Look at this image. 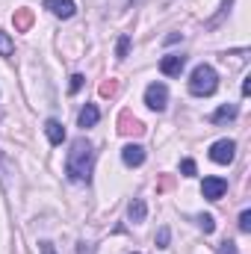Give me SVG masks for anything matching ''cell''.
I'll return each mask as SVG.
<instances>
[{
    "label": "cell",
    "instance_id": "6da1fadb",
    "mask_svg": "<svg viewBox=\"0 0 251 254\" xmlns=\"http://www.w3.org/2000/svg\"><path fill=\"white\" fill-rule=\"evenodd\" d=\"M92 169H95V148L89 139H74L71 151L65 157V175L74 184H89L92 181Z\"/></svg>",
    "mask_w": 251,
    "mask_h": 254
},
{
    "label": "cell",
    "instance_id": "7a4b0ae2",
    "mask_svg": "<svg viewBox=\"0 0 251 254\" xmlns=\"http://www.w3.org/2000/svg\"><path fill=\"white\" fill-rule=\"evenodd\" d=\"M216 89H219V74H216V68H213V65H198V68L192 71V77H189V92H192L195 98H210Z\"/></svg>",
    "mask_w": 251,
    "mask_h": 254
},
{
    "label": "cell",
    "instance_id": "3957f363",
    "mask_svg": "<svg viewBox=\"0 0 251 254\" xmlns=\"http://www.w3.org/2000/svg\"><path fill=\"white\" fill-rule=\"evenodd\" d=\"M234 157H237V142L234 139H219V142L210 145V160L213 163L228 166V163H234Z\"/></svg>",
    "mask_w": 251,
    "mask_h": 254
},
{
    "label": "cell",
    "instance_id": "277c9868",
    "mask_svg": "<svg viewBox=\"0 0 251 254\" xmlns=\"http://www.w3.org/2000/svg\"><path fill=\"white\" fill-rule=\"evenodd\" d=\"M145 104H148L154 113H163L166 104H169V89H166L163 83H151V86L145 89Z\"/></svg>",
    "mask_w": 251,
    "mask_h": 254
},
{
    "label": "cell",
    "instance_id": "5b68a950",
    "mask_svg": "<svg viewBox=\"0 0 251 254\" xmlns=\"http://www.w3.org/2000/svg\"><path fill=\"white\" fill-rule=\"evenodd\" d=\"M225 192H228V181H225V178H204L201 195H204L207 201H219Z\"/></svg>",
    "mask_w": 251,
    "mask_h": 254
},
{
    "label": "cell",
    "instance_id": "8992f818",
    "mask_svg": "<svg viewBox=\"0 0 251 254\" xmlns=\"http://www.w3.org/2000/svg\"><path fill=\"white\" fill-rule=\"evenodd\" d=\"M119 133H122V136H142V133H145V125H142L133 113L125 110V113L119 116Z\"/></svg>",
    "mask_w": 251,
    "mask_h": 254
},
{
    "label": "cell",
    "instance_id": "52a82bcc",
    "mask_svg": "<svg viewBox=\"0 0 251 254\" xmlns=\"http://www.w3.org/2000/svg\"><path fill=\"white\" fill-rule=\"evenodd\" d=\"M184 65H187V57H184V54H169V57L160 60V71H163L166 77H181Z\"/></svg>",
    "mask_w": 251,
    "mask_h": 254
},
{
    "label": "cell",
    "instance_id": "ba28073f",
    "mask_svg": "<svg viewBox=\"0 0 251 254\" xmlns=\"http://www.w3.org/2000/svg\"><path fill=\"white\" fill-rule=\"evenodd\" d=\"M122 160H125V166H130V169L142 166V163H145V148L130 142V145H125V148H122Z\"/></svg>",
    "mask_w": 251,
    "mask_h": 254
},
{
    "label": "cell",
    "instance_id": "9c48e42d",
    "mask_svg": "<svg viewBox=\"0 0 251 254\" xmlns=\"http://www.w3.org/2000/svg\"><path fill=\"white\" fill-rule=\"evenodd\" d=\"M45 9H51L57 18H71V15L77 12L74 0H45Z\"/></svg>",
    "mask_w": 251,
    "mask_h": 254
},
{
    "label": "cell",
    "instance_id": "30bf717a",
    "mask_svg": "<svg viewBox=\"0 0 251 254\" xmlns=\"http://www.w3.org/2000/svg\"><path fill=\"white\" fill-rule=\"evenodd\" d=\"M98 119H101L98 107H95V104H86V107L80 110V116H77V125L86 130V127H95V125H98Z\"/></svg>",
    "mask_w": 251,
    "mask_h": 254
},
{
    "label": "cell",
    "instance_id": "8fae6325",
    "mask_svg": "<svg viewBox=\"0 0 251 254\" xmlns=\"http://www.w3.org/2000/svg\"><path fill=\"white\" fill-rule=\"evenodd\" d=\"M237 116H240L237 104H225V107H219V110L210 116V122H213V125H225V122H234Z\"/></svg>",
    "mask_w": 251,
    "mask_h": 254
},
{
    "label": "cell",
    "instance_id": "7c38bea8",
    "mask_svg": "<svg viewBox=\"0 0 251 254\" xmlns=\"http://www.w3.org/2000/svg\"><path fill=\"white\" fill-rule=\"evenodd\" d=\"M145 216H148L145 201H142V198H133V201L127 204V219H130L133 225H139V222H145Z\"/></svg>",
    "mask_w": 251,
    "mask_h": 254
},
{
    "label": "cell",
    "instance_id": "4fadbf2b",
    "mask_svg": "<svg viewBox=\"0 0 251 254\" xmlns=\"http://www.w3.org/2000/svg\"><path fill=\"white\" fill-rule=\"evenodd\" d=\"M45 133H48L51 145H63L65 142V127L60 125L57 119H48V122H45Z\"/></svg>",
    "mask_w": 251,
    "mask_h": 254
},
{
    "label": "cell",
    "instance_id": "5bb4252c",
    "mask_svg": "<svg viewBox=\"0 0 251 254\" xmlns=\"http://www.w3.org/2000/svg\"><path fill=\"white\" fill-rule=\"evenodd\" d=\"M12 21H15V30L18 33H27L33 27V9H27V6L24 9H15V18Z\"/></svg>",
    "mask_w": 251,
    "mask_h": 254
},
{
    "label": "cell",
    "instance_id": "9a60e30c",
    "mask_svg": "<svg viewBox=\"0 0 251 254\" xmlns=\"http://www.w3.org/2000/svg\"><path fill=\"white\" fill-rule=\"evenodd\" d=\"M195 222H198V228H201L204 234H213V231H216V219H213L210 213H198Z\"/></svg>",
    "mask_w": 251,
    "mask_h": 254
},
{
    "label": "cell",
    "instance_id": "2e32d148",
    "mask_svg": "<svg viewBox=\"0 0 251 254\" xmlns=\"http://www.w3.org/2000/svg\"><path fill=\"white\" fill-rule=\"evenodd\" d=\"M15 54V42L9 39V33H0V57H12Z\"/></svg>",
    "mask_w": 251,
    "mask_h": 254
},
{
    "label": "cell",
    "instance_id": "e0dca14e",
    "mask_svg": "<svg viewBox=\"0 0 251 254\" xmlns=\"http://www.w3.org/2000/svg\"><path fill=\"white\" fill-rule=\"evenodd\" d=\"M127 54H130V36H122V39H119V45H116V57H119V60H125Z\"/></svg>",
    "mask_w": 251,
    "mask_h": 254
},
{
    "label": "cell",
    "instance_id": "ac0fdd59",
    "mask_svg": "<svg viewBox=\"0 0 251 254\" xmlns=\"http://www.w3.org/2000/svg\"><path fill=\"white\" fill-rule=\"evenodd\" d=\"M83 80H86L83 74H71V83H68V92H71V95H77V92L83 89Z\"/></svg>",
    "mask_w": 251,
    "mask_h": 254
},
{
    "label": "cell",
    "instance_id": "d6986e66",
    "mask_svg": "<svg viewBox=\"0 0 251 254\" xmlns=\"http://www.w3.org/2000/svg\"><path fill=\"white\" fill-rule=\"evenodd\" d=\"M116 92H119V83H116V80H107V83H101V95H104V98H113Z\"/></svg>",
    "mask_w": 251,
    "mask_h": 254
},
{
    "label": "cell",
    "instance_id": "ffe728a7",
    "mask_svg": "<svg viewBox=\"0 0 251 254\" xmlns=\"http://www.w3.org/2000/svg\"><path fill=\"white\" fill-rule=\"evenodd\" d=\"M169 237H172L169 228H160L157 231V249H169Z\"/></svg>",
    "mask_w": 251,
    "mask_h": 254
},
{
    "label": "cell",
    "instance_id": "44dd1931",
    "mask_svg": "<svg viewBox=\"0 0 251 254\" xmlns=\"http://www.w3.org/2000/svg\"><path fill=\"white\" fill-rule=\"evenodd\" d=\"M240 231H243V234L251 231V210H243V213H240Z\"/></svg>",
    "mask_w": 251,
    "mask_h": 254
},
{
    "label": "cell",
    "instance_id": "7402d4cb",
    "mask_svg": "<svg viewBox=\"0 0 251 254\" xmlns=\"http://www.w3.org/2000/svg\"><path fill=\"white\" fill-rule=\"evenodd\" d=\"M219 254H240V252H237V243H231V240H225V243L219 246Z\"/></svg>",
    "mask_w": 251,
    "mask_h": 254
},
{
    "label": "cell",
    "instance_id": "603a6c76",
    "mask_svg": "<svg viewBox=\"0 0 251 254\" xmlns=\"http://www.w3.org/2000/svg\"><path fill=\"white\" fill-rule=\"evenodd\" d=\"M181 172H184L187 178H192V175H195V160H184V163H181Z\"/></svg>",
    "mask_w": 251,
    "mask_h": 254
},
{
    "label": "cell",
    "instance_id": "cb8c5ba5",
    "mask_svg": "<svg viewBox=\"0 0 251 254\" xmlns=\"http://www.w3.org/2000/svg\"><path fill=\"white\" fill-rule=\"evenodd\" d=\"M169 187H172V178H169V175H166V178H163V181H160V187H157V192H166V190H169Z\"/></svg>",
    "mask_w": 251,
    "mask_h": 254
},
{
    "label": "cell",
    "instance_id": "d4e9b609",
    "mask_svg": "<svg viewBox=\"0 0 251 254\" xmlns=\"http://www.w3.org/2000/svg\"><path fill=\"white\" fill-rule=\"evenodd\" d=\"M42 254H57L54 243H48V240H45V243H42Z\"/></svg>",
    "mask_w": 251,
    "mask_h": 254
},
{
    "label": "cell",
    "instance_id": "484cf974",
    "mask_svg": "<svg viewBox=\"0 0 251 254\" xmlns=\"http://www.w3.org/2000/svg\"><path fill=\"white\" fill-rule=\"evenodd\" d=\"M251 92V77H246V83H243V95H249Z\"/></svg>",
    "mask_w": 251,
    "mask_h": 254
},
{
    "label": "cell",
    "instance_id": "4316f807",
    "mask_svg": "<svg viewBox=\"0 0 251 254\" xmlns=\"http://www.w3.org/2000/svg\"><path fill=\"white\" fill-rule=\"evenodd\" d=\"M130 254H139V252H130Z\"/></svg>",
    "mask_w": 251,
    "mask_h": 254
}]
</instances>
